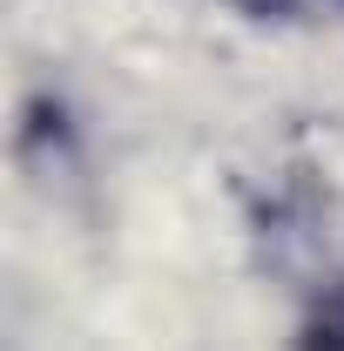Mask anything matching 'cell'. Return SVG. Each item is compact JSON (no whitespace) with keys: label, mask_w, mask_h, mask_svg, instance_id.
<instances>
[{"label":"cell","mask_w":344,"mask_h":351,"mask_svg":"<svg viewBox=\"0 0 344 351\" xmlns=\"http://www.w3.org/2000/svg\"><path fill=\"white\" fill-rule=\"evenodd\" d=\"M297 351H344V284H331V291L310 304Z\"/></svg>","instance_id":"1"}]
</instances>
